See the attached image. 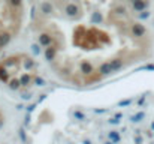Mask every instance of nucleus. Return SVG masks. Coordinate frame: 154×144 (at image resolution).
<instances>
[{
  "label": "nucleus",
  "instance_id": "obj_1",
  "mask_svg": "<svg viewBox=\"0 0 154 144\" xmlns=\"http://www.w3.org/2000/svg\"><path fill=\"white\" fill-rule=\"evenodd\" d=\"M147 6V0H36V35L55 74L91 84L144 54L147 29L135 12Z\"/></svg>",
  "mask_w": 154,
  "mask_h": 144
},
{
  "label": "nucleus",
  "instance_id": "obj_2",
  "mask_svg": "<svg viewBox=\"0 0 154 144\" xmlns=\"http://www.w3.org/2000/svg\"><path fill=\"white\" fill-rule=\"evenodd\" d=\"M24 15V0H0V53L20 33Z\"/></svg>",
  "mask_w": 154,
  "mask_h": 144
}]
</instances>
